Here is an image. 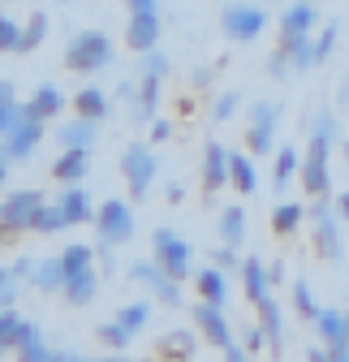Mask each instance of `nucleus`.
Wrapping results in <instances>:
<instances>
[{
    "label": "nucleus",
    "mask_w": 349,
    "mask_h": 362,
    "mask_svg": "<svg viewBox=\"0 0 349 362\" xmlns=\"http://www.w3.org/2000/svg\"><path fill=\"white\" fill-rule=\"evenodd\" d=\"M151 259L168 272L172 281H186L190 276V259H194V250H190V242L182 238V233H172V229H155L151 233Z\"/></svg>",
    "instance_id": "obj_9"
},
{
    "label": "nucleus",
    "mask_w": 349,
    "mask_h": 362,
    "mask_svg": "<svg viewBox=\"0 0 349 362\" xmlns=\"http://www.w3.org/2000/svg\"><path fill=\"white\" fill-rule=\"evenodd\" d=\"M86 168H91V151L69 147V151L57 156V164H52V181H61V186H78V181L86 177Z\"/></svg>",
    "instance_id": "obj_20"
},
{
    "label": "nucleus",
    "mask_w": 349,
    "mask_h": 362,
    "mask_svg": "<svg viewBox=\"0 0 349 362\" xmlns=\"http://www.w3.org/2000/svg\"><path fill=\"white\" fill-rule=\"evenodd\" d=\"M0 238H5V229H0Z\"/></svg>",
    "instance_id": "obj_61"
},
{
    "label": "nucleus",
    "mask_w": 349,
    "mask_h": 362,
    "mask_svg": "<svg viewBox=\"0 0 349 362\" xmlns=\"http://www.w3.org/2000/svg\"><path fill=\"white\" fill-rule=\"evenodd\" d=\"M229 186L237 194H254L259 173H254V156H229Z\"/></svg>",
    "instance_id": "obj_32"
},
{
    "label": "nucleus",
    "mask_w": 349,
    "mask_h": 362,
    "mask_svg": "<svg viewBox=\"0 0 349 362\" xmlns=\"http://www.w3.org/2000/svg\"><path fill=\"white\" fill-rule=\"evenodd\" d=\"M297 173H302V151L297 147H280L276 151V164H272V186H276L280 199H285V190L297 181Z\"/></svg>",
    "instance_id": "obj_26"
},
{
    "label": "nucleus",
    "mask_w": 349,
    "mask_h": 362,
    "mask_svg": "<svg viewBox=\"0 0 349 362\" xmlns=\"http://www.w3.org/2000/svg\"><path fill=\"white\" fill-rule=\"evenodd\" d=\"M18 43H22V26L9 13H0V52H18Z\"/></svg>",
    "instance_id": "obj_42"
},
{
    "label": "nucleus",
    "mask_w": 349,
    "mask_h": 362,
    "mask_svg": "<svg viewBox=\"0 0 349 362\" xmlns=\"http://www.w3.org/2000/svg\"><path fill=\"white\" fill-rule=\"evenodd\" d=\"M264 30H268V9L259 0H233L220 9V35L229 43H254Z\"/></svg>",
    "instance_id": "obj_4"
},
{
    "label": "nucleus",
    "mask_w": 349,
    "mask_h": 362,
    "mask_svg": "<svg viewBox=\"0 0 349 362\" xmlns=\"http://www.w3.org/2000/svg\"><path fill=\"white\" fill-rule=\"evenodd\" d=\"M30 229H35V233H43V238H52V233H65V229H69V220H65V211H61L57 203H43Z\"/></svg>",
    "instance_id": "obj_35"
},
{
    "label": "nucleus",
    "mask_w": 349,
    "mask_h": 362,
    "mask_svg": "<svg viewBox=\"0 0 349 362\" xmlns=\"http://www.w3.org/2000/svg\"><path fill=\"white\" fill-rule=\"evenodd\" d=\"M194 349H199L194 332H182V328H172V332H164V337L155 341V358H160V362H190Z\"/></svg>",
    "instance_id": "obj_21"
},
{
    "label": "nucleus",
    "mask_w": 349,
    "mask_h": 362,
    "mask_svg": "<svg viewBox=\"0 0 349 362\" xmlns=\"http://www.w3.org/2000/svg\"><path fill=\"white\" fill-rule=\"evenodd\" d=\"M225 186H229V151L220 143H207L203 147V190L211 199L215 190H225Z\"/></svg>",
    "instance_id": "obj_15"
},
{
    "label": "nucleus",
    "mask_w": 349,
    "mask_h": 362,
    "mask_svg": "<svg viewBox=\"0 0 349 362\" xmlns=\"http://www.w3.org/2000/svg\"><path fill=\"white\" fill-rule=\"evenodd\" d=\"M95 139H100V121H86V117H73V121H65V125L57 129L61 151H69V147L91 151V147H95Z\"/></svg>",
    "instance_id": "obj_18"
},
{
    "label": "nucleus",
    "mask_w": 349,
    "mask_h": 362,
    "mask_svg": "<svg viewBox=\"0 0 349 362\" xmlns=\"http://www.w3.org/2000/svg\"><path fill=\"white\" fill-rule=\"evenodd\" d=\"M307 362H332V349H328V345H324V349H319V345H315V349H311V354H307Z\"/></svg>",
    "instance_id": "obj_53"
},
{
    "label": "nucleus",
    "mask_w": 349,
    "mask_h": 362,
    "mask_svg": "<svg viewBox=\"0 0 349 362\" xmlns=\"http://www.w3.org/2000/svg\"><path fill=\"white\" fill-rule=\"evenodd\" d=\"M293 310L302 315V320H315V315H319V306H315V293H311V285L307 281H293Z\"/></svg>",
    "instance_id": "obj_39"
},
{
    "label": "nucleus",
    "mask_w": 349,
    "mask_h": 362,
    "mask_svg": "<svg viewBox=\"0 0 349 362\" xmlns=\"http://www.w3.org/2000/svg\"><path fill=\"white\" fill-rule=\"evenodd\" d=\"M336 35H341V26H336V22H328V26L319 30V39L311 43V57H315V65H328V57H332V48H336Z\"/></svg>",
    "instance_id": "obj_40"
},
{
    "label": "nucleus",
    "mask_w": 349,
    "mask_h": 362,
    "mask_svg": "<svg viewBox=\"0 0 349 362\" xmlns=\"http://www.w3.org/2000/svg\"><path fill=\"white\" fill-rule=\"evenodd\" d=\"M61 108H65V95H61V90H57V86H39L35 95H30V104H26V117H30V121H52Z\"/></svg>",
    "instance_id": "obj_31"
},
{
    "label": "nucleus",
    "mask_w": 349,
    "mask_h": 362,
    "mask_svg": "<svg viewBox=\"0 0 349 362\" xmlns=\"http://www.w3.org/2000/svg\"><path fill=\"white\" fill-rule=\"evenodd\" d=\"M311 5H319V0H311Z\"/></svg>",
    "instance_id": "obj_60"
},
{
    "label": "nucleus",
    "mask_w": 349,
    "mask_h": 362,
    "mask_svg": "<svg viewBox=\"0 0 349 362\" xmlns=\"http://www.w3.org/2000/svg\"><path fill=\"white\" fill-rule=\"evenodd\" d=\"M242 285H246V302L250 306H259V302H264V298H272V281H268V263L264 259H242Z\"/></svg>",
    "instance_id": "obj_17"
},
{
    "label": "nucleus",
    "mask_w": 349,
    "mask_h": 362,
    "mask_svg": "<svg viewBox=\"0 0 349 362\" xmlns=\"http://www.w3.org/2000/svg\"><path fill=\"white\" fill-rule=\"evenodd\" d=\"M100 341H104L108 349H117V354L134 345V337H129V332H125L121 324H100Z\"/></svg>",
    "instance_id": "obj_41"
},
{
    "label": "nucleus",
    "mask_w": 349,
    "mask_h": 362,
    "mask_svg": "<svg viewBox=\"0 0 349 362\" xmlns=\"http://www.w3.org/2000/svg\"><path fill=\"white\" fill-rule=\"evenodd\" d=\"M61 263H65V281H69L73 272L95 267V250H91V246H82V242H73V246H65V250H61Z\"/></svg>",
    "instance_id": "obj_38"
},
{
    "label": "nucleus",
    "mask_w": 349,
    "mask_h": 362,
    "mask_svg": "<svg viewBox=\"0 0 349 362\" xmlns=\"http://www.w3.org/2000/svg\"><path fill=\"white\" fill-rule=\"evenodd\" d=\"M129 276H134L138 285H147V293L160 306H182V281H172L155 259H138L134 267H129Z\"/></svg>",
    "instance_id": "obj_10"
},
{
    "label": "nucleus",
    "mask_w": 349,
    "mask_h": 362,
    "mask_svg": "<svg viewBox=\"0 0 349 362\" xmlns=\"http://www.w3.org/2000/svg\"><path fill=\"white\" fill-rule=\"evenodd\" d=\"M194 324H199V332H203L215 349H229V345H233V328H229L225 306H215V302H199V306H194Z\"/></svg>",
    "instance_id": "obj_12"
},
{
    "label": "nucleus",
    "mask_w": 349,
    "mask_h": 362,
    "mask_svg": "<svg viewBox=\"0 0 349 362\" xmlns=\"http://www.w3.org/2000/svg\"><path fill=\"white\" fill-rule=\"evenodd\" d=\"M147 320H151V302H129V306H121V310L112 315V324H121L129 337H138V332L147 328Z\"/></svg>",
    "instance_id": "obj_34"
},
{
    "label": "nucleus",
    "mask_w": 349,
    "mask_h": 362,
    "mask_svg": "<svg viewBox=\"0 0 349 362\" xmlns=\"http://www.w3.org/2000/svg\"><path fill=\"white\" fill-rule=\"evenodd\" d=\"M345 332H349V310H345Z\"/></svg>",
    "instance_id": "obj_58"
},
{
    "label": "nucleus",
    "mask_w": 349,
    "mask_h": 362,
    "mask_svg": "<svg viewBox=\"0 0 349 362\" xmlns=\"http://www.w3.org/2000/svg\"><path fill=\"white\" fill-rule=\"evenodd\" d=\"M112 65V35L104 30H78L65 48V69L73 74H100Z\"/></svg>",
    "instance_id": "obj_2"
},
{
    "label": "nucleus",
    "mask_w": 349,
    "mask_h": 362,
    "mask_svg": "<svg viewBox=\"0 0 349 362\" xmlns=\"http://www.w3.org/2000/svg\"><path fill=\"white\" fill-rule=\"evenodd\" d=\"M95 293H100V276H95V267L73 272V276L65 281V289H61V298H65L69 306H91V302H95Z\"/></svg>",
    "instance_id": "obj_25"
},
{
    "label": "nucleus",
    "mask_w": 349,
    "mask_h": 362,
    "mask_svg": "<svg viewBox=\"0 0 349 362\" xmlns=\"http://www.w3.org/2000/svg\"><path fill=\"white\" fill-rule=\"evenodd\" d=\"M121 177H125V186H129V203H143L155 186V156L147 143H129L121 151Z\"/></svg>",
    "instance_id": "obj_5"
},
{
    "label": "nucleus",
    "mask_w": 349,
    "mask_h": 362,
    "mask_svg": "<svg viewBox=\"0 0 349 362\" xmlns=\"http://www.w3.org/2000/svg\"><path fill=\"white\" fill-rule=\"evenodd\" d=\"M237 104H242V95H237V90H225V95H220V100H215V108H211V117H215V121H229V117L237 112Z\"/></svg>",
    "instance_id": "obj_44"
},
{
    "label": "nucleus",
    "mask_w": 349,
    "mask_h": 362,
    "mask_svg": "<svg viewBox=\"0 0 349 362\" xmlns=\"http://www.w3.org/2000/svg\"><path fill=\"white\" fill-rule=\"evenodd\" d=\"M13 354H18V362H61V354L43 345V337H39V328L30 320L22 324V337H18V349Z\"/></svg>",
    "instance_id": "obj_24"
},
{
    "label": "nucleus",
    "mask_w": 349,
    "mask_h": 362,
    "mask_svg": "<svg viewBox=\"0 0 349 362\" xmlns=\"http://www.w3.org/2000/svg\"><path fill=\"white\" fill-rule=\"evenodd\" d=\"M276 125H280V108L272 100L250 104V112H246V147H250V156L276 151Z\"/></svg>",
    "instance_id": "obj_8"
},
{
    "label": "nucleus",
    "mask_w": 349,
    "mask_h": 362,
    "mask_svg": "<svg viewBox=\"0 0 349 362\" xmlns=\"http://www.w3.org/2000/svg\"><path fill=\"white\" fill-rule=\"evenodd\" d=\"M302 220H307V207L280 199V203L272 207V233H276V238H293V233L302 229Z\"/></svg>",
    "instance_id": "obj_30"
},
{
    "label": "nucleus",
    "mask_w": 349,
    "mask_h": 362,
    "mask_svg": "<svg viewBox=\"0 0 349 362\" xmlns=\"http://www.w3.org/2000/svg\"><path fill=\"white\" fill-rule=\"evenodd\" d=\"M194 289H199V302L225 306V298H229V272H220V267H203L199 276H194Z\"/></svg>",
    "instance_id": "obj_28"
},
{
    "label": "nucleus",
    "mask_w": 349,
    "mask_h": 362,
    "mask_svg": "<svg viewBox=\"0 0 349 362\" xmlns=\"http://www.w3.org/2000/svg\"><path fill=\"white\" fill-rule=\"evenodd\" d=\"M332 203H336V216H341V220L349 224V190H341V194H336Z\"/></svg>",
    "instance_id": "obj_50"
},
{
    "label": "nucleus",
    "mask_w": 349,
    "mask_h": 362,
    "mask_svg": "<svg viewBox=\"0 0 349 362\" xmlns=\"http://www.w3.org/2000/svg\"><path fill=\"white\" fill-rule=\"evenodd\" d=\"M22 121H26V104H18V100L5 104V108H0V139H5V134H13Z\"/></svg>",
    "instance_id": "obj_43"
},
{
    "label": "nucleus",
    "mask_w": 349,
    "mask_h": 362,
    "mask_svg": "<svg viewBox=\"0 0 349 362\" xmlns=\"http://www.w3.org/2000/svg\"><path fill=\"white\" fill-rule=\"evenodd\" d=\"M5 104H13V82L0 78V108H5Z\"/></svg>",
    "instance_id": "obj_54"
},
{
    "label": "nucleus",
    "mask_w": 349,
    "mask_h": 362,
    "mask_svg": "<svg viewBox=\"0 0 349 362\" xmlns=\"http://www.w3.org/2000/svg\"><path fill=\"white\" fill-rule=\"evenodd\" d=\"M220 242L233 246V250L246 242V211L242 207H225L220 211Z\"/></svg>",
    "instance_id": "obj_33"
},
{
    "label": "nucleus",
    "mask_w": 349,
    "mask_h": 362,
    "mask_svg": "<svg viewBox=\"0 0 349 362\" xmlns=\"http://www.w3.org/2000/svg\"><path fill=\"white\" fill-rule=\"evenodd\" d=\"M22 315L9 306V310H0V358H5V354H13L18 349V337H22Z\"/></svg>",
    "instance_id": "obj_36"
},
{
    "label": "nucleus",
    "mask_w": 349,
    "mask_h": 362,
    "mask_svg": "<svg viewBox=\"0 0 349 362\" xmlns=\"http://www.w3.org/2000/svg\"><path fill=\"white\" fill-rule=\"evenodd\" d=\"M9 164H13V160H9L5 143H0V186H5V181H9Z\"/></svg>",
    "instance_id": "obj_52"
},
{
    "label": "nucleus",
    "mask_w": 349,
    "mask_h": 362,
    "mask_svg": "<svg viewBox=\"0 0 349 362\" xmlns=\"http://www.w3.org/2000/svg\"><path fill=\"white\" fill-rule=\"evenodd\" d=\"M211 267L233 272V267H242V259H237V250H233V246H220V250H211Z\"/></svg>",
    "instance_id": "obj_45"
},
{
    "label": "nucleus",
    "mask_w": 349,
    "mask_h": 362,
    "mask_svg": "<svg viewBox=\"0 0 349 362\" xmlns=\"http://www.w3.org/2000/svg\"><path fill=\"white\" fill-rule=\"evenodd\" d=\"M259 5H264V9H268V5H276V0H259Z\"/></svg>",
    "instance_id": "obj_57"
},
{
    "label": "nucleus",
    "mask_w": 349,
    "mask_h": 362,
    "mask_svg": "<svg viewBox=\"0 0 349 362\" xmlns=\"http://www.w3.org/2000/svg\"><path fill=\"white\" fill-rule=\"evenodd\" d=\"M307 220H311V229H315V250H319V259H324V263H341V259H345V242H341V216H336L332 194L311 199Z\"/></svg>",
    "instance_id": "obj_3"
},
{
    "label": "nucleus",
    "mask_w": 349,
    "mask_h": 362,
    "mask_svg": "<svg viewBox=\"0 0 349 362\" xmlns=\"http://www.w3.org/2000/svg\"><path fill=\"white\" fill-rule=\"evenodd\" d=\"M43 39H48V13L35 9V13H30V22L22 26V43H18V52H35Z\"/></svg>",
    "instance_id": "obj_37"
},
{
    "label": "nucleus",
    "mask_w": 349,
    "mask_h": 362,
    "mask_svg": "<svg viewBox=\"0 0 349 362\" xmlns=\"http://www.w3.org/2000/svg\"><path fill=\"white\" fill-rule=\"evenodd\" d=\"M319 9L311 0H293V5L280 9V39H297V35H315Z\"/></svg>",
    "instance_id": "obj_14"
},
{
    "label": "nucleus",
    "mask_w": 349,
    "mask_h": 362,
    "mask_svg": "<svg viewBox=\"0 0 349 362\" xmlns=\"http://www.w3.org/2000/svg\"><path fill=\"white\" fill-rule=\"evenodd\" d=\"M129 13H160V0H125Z\"/></svg>",
    "instance_id": "obj_48"
},
{
    "label": "nucleus",
    "mask_w": 349,
    "mask_h": 362,
    "mask_svg": "<svg viewBox=\"0 0 349 362\" xmlns=\"http://www.w3.org/2000/svg\"><path fill=\"white\" fill-rule=\"evenodd\" d=\"M168 134H172V125L155 117V121H151V143H164V139H168Z\"/></svg>",
    "instance_id": "obj_49"
},
{
    "label": "nucleus",
    "mask_w": 349,
    "mask_h": 362,
    "mask_svg": "<svg viewBox=\"0 0 349 362\" xmlns=\"http://www.w3.org/2000/svg\"><path fill=\"white\" fill-rule=\"evenodd\" d=\"M264 345H268V337H264V328H259V320L246 324V354H259Z\"/></svg>",
    "instance_id": "obj_46"
},
{
    "label": "nucleus",
    "mask_w": 349,
    "mask_h": 362,
    "mask_svg": "<svg viewBox=\"0 0 349 362\" xmlns=\"http://www.w3.org/2000/svg\"><path fill=\"white\" fill-rule=\"evenodd\" d=\"M268 281H272V285H280V281H285V267H280V263H272V267H268Z\"/></svg>",
    "instance_id": "obj_55"
},
{
    "label": "nucleus",
    "mask_w": 349,
    "mask_h": 362,
    "mask_svg": "<svg viewBox=\"0 0 349 362\" xmlns=\"http://www.w3.org/2000/svg\"><path fill=\"white\" fill-rule=\"evenodd\" d=\"M39 207H43V194L39 190H13V194H5V199H0V229H5V233L30 229L35 216H39Z\"/></svg>",
    "instance_id": "obj_11"
},
{
    "label": "nucleus",
    "mask_w": 349,
    "mask_h": 362,
    "mask_svg": "<svg viewBox=\"0 0 349 362\" xmlns=\"http://www.w3.org/2000/svg\"><path fill=\"white\" fill-rule=\"evenodd\" d=\"M39 143H43V121H30V117H26L13 134H5V151H9L13 164H18V160H30Z\"/></svg>",
    "instance_id": "obj_16"
},
{
    "label": "nucleus",
    "mask_w": 349,
    "mask_h": 362,
    "mask_svg": "<svg viewBox=\"0 0 349 362\" xmlns=\"http://www.w3.org/2000/svg\"><path fill=\"white\" fill-rule=\"evenodd\" d=\"M332 143H336V112L332 108H315V117H311V143H307L302 173H297V186L307 190L311 199L332 194V168H328Z\"/></svg>",
    "instance_id": "obj_1"
},
{
    "label": "nucleus",
    "mask_w": 349,
    "mask_h": 362,
    "mask_svg": "<svg viewBox=\"0 0 349 362\" xmlns=\"http://www.w3.org/2000/svg\"><path fill=\"white\" fill-rule=\"evenodd\" d=\"M30 285H35L39 293H61V289H65V263H61V255L35 263V267H30Z\"/></svg>",
    "instance_id": "obj_27"
},
{
    "label": "nucleus",
    "mask_w": 349,
    "mask_h": 362,
    "mask_svg": "<svg viewBox=\"0 0 349 362\" xmlns=\"http://www.w3.org/2000/svg\"><path fill=\"white\" fill-rule=\"evenodd\" d=\"M160 30H164L160 13H129V22H125V43H129L138 57H147V52L160 48Z\"/></svg>",
    "instance_id": "obj_13"
},
{
    "label": "nucleus",
    "mask_w": 349,
    "mask_h": 362,
    "mask_svg": "<svg viewBox=\"0 0 349 362\" xmlns=\"http://www.w3.org/2000/svg\"><path fill=\"white\" fill-rule=\"evenodd\" d=\"M57 207L65 211L69 229H73V224H86V220H95V203H91V194H86L82 186H65V190H61V199H57Z\"/></svg>",
    "instance_id": "obj_23"
},
{
    "label": "nucleus",
    "mask_w": 349,
    "mask_h": 362,
    "mask_svg": "<svg viewBox=\"0 0 349 362\" xmlns=\"http://www.w3.org/2000/svg\"><path fill=\"white\" fill-rule=\"evenodd\" d=\"M315 332H319V345H328V349H336V345H349V332H345V310H336V306H319V315H315Z\"/></svg>",
    "instance_id": "obj_22"
},
{
    "label": "nucleus",
    "mask_w": 349,
    "mask_h": 362,
    "mask_svg": "<svg viewBox=\"0 0 349 362\" xmlns=\"http://www.w3.org/2000/svg\"><path fill=\"white\" fill-rule=\"evenodd\" d=\"M5 5H13V0H5Z\"/></svg>",
    "instance_id": "obj_59"
},
{
    "label": "nucleus",
    "mask_w": 349,
    "mask_h": 362,
    "mask_svg": "<svg viewBox=\"0 0 349 362\" xmlns=\"http://www.w3.org/2000/svg\"><path fill=\"white\" fill-rule=\"evenodd\" d=\"M332 362H349V345H336L332 349Z\"/></svg>",
    "instance_id": "obj_56"
},
{
    "label": "nucleus",
    "mask_w": 349,
    "mask_h": 362,
    "mask_svg": "<svg viewBox=\"0 0 349 362\" xmlns=\"http://www.w3.org/2000/svg\"><path fill=\"white\" fill-rule=\"evenodd\" d=\"M254 315H259V328H264V337H268V349L280 358L285 354V324H280V302L276 298H264L254 306Z\"/></svg>",
    "instance_id": "obj_19"
},
{
    "label": "nucleus",
    "mask_w": 349,
    "mask_h": 362,
    "mask_svg": "<svg viewBox=\"0 0 349 362\" xmlns=\"http://www.w3.org/2000/svg\"><path fill=\"white\" fill-rule=\"evenodd\" d=\"M164 74H168V57H164L160 48L147 52V57H143V69H138V108H134V121H155Z\"/></svg>",
    "instance_id": "obj_6"
},
{
    "label": "nucleus",
    "mask_w": 349,
    "mask_h": 362,
    "mask_svg": "<svg viewBox=\"0 0 349 362\" xmlns=\"http://www.w3.org/2000/svg\"><path fill=\"white\" fill-rule=\"evenodd\" d=\"M289 69H293V65H289V61H285V57H280V52H272V61H268V74H272V78H280V82H285V74H289Z\"/></svg>",
    "instance_id": "obj_47"
},
{
    "label": "nucleus",
    "mask_w": 349,
    "mask_h": 362,
    "mask_svg": "<svg viewBox=\"0 0 349 362\" xmlns=\"http://www.w3.org/2000/svg\"><path fill=\"white\" fill-rule=\"evenodd\" d=\"M220 354H225V362H250L242 345H229V349H220Z\"/></svg>",
    "instance_id": "obj_51"
},
{
    "label": "nucleus",
    "mask_w": 349,
    "mask_h": 362,
    "mask_svg": "<svg viewBox=\"0 0 349 362\" xmlns=\"http://www.w3.org/2000/svg\"><path fill=\"white\" fill-rule=\"evenodd\" d=\"M95 233H100V246H125L134 238V207L125 199H108L104 207H95Z\"/></svg>",
    "instance_id": "obj_7"
},
{
    "label": "nucleus",
    "mask_w": 349,
    "mask_h": 362,
    "mask_svg": "<svg viewBox=\"0 0 349 362\" xmlns=\"http://www.w3.org/2000/svg\"><path fill=\"white\" fill-rule=\"evenodd\" d=\"M73 117L104 121V117H108V95H104L100 86H78V90H73Z\"/></svg>",
    "instance_id": "obj_29"
}]
</instances>
